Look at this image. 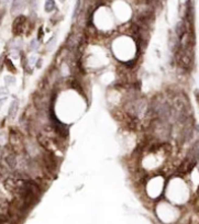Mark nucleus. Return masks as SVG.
Instances as JSON below:
<instances>
[{
	"mask_svg": "<svg viewBox=\"0 0 199 224\" xmlns=\"http://www.w3.org/2000/svg\"><path fill=\"white\" fill-rule=\"evenodd\" d=\"M55 40H56V37H55V36H53L52 39L50 40L49 44H47V47H46L49 52H51V51H52V49H54V46H55Z\"/></svg>",
	"mask_w": 199,
	"mask_h": 224,
	"instance_id": "obj_7",
	"label": "nucleus"
},
{
	"mask_svg": "<svg viewBox=\"0 0 199 224\" xmlns=\"http://www.w3.org/2000/svg\"><path fill=\"white\" fill-rule=\"evenodd\" d=\"M34 62H35V57H34V56H32V57L30 58L29 63L31 64V65H33V64H34Z\"/></svg>",
	"mask_w": 199,
	"mask_h": 224,
	"instance_id": "obj_14",
	"label": "nucleus"
},
{
	"mask_svg": "<svg viewBox=\"0 0 199 224\" xmlns=\"http://www.w3.org/2000/svg\"><path fill=\"white\" fill-rule=\"evenodd\" d=\"M61 1H64V0H61Z\"/></svg>",
	"mask_w": 199,
	"mask_h": 224,
	"instance_id": "obj_16",
	"label": "nucleus"
},
{
	"mask_svg": "<svg viewBox=\"0 0 199 224\" xmlns=\"http://www.w3.org/2000/svg\"><path fill=\"white\" fill-rule=\"evenodd\" d=\"M18 108H19V104H18L17 100H13L10 104V108H9V118L10 119H13L17 115V112H18Z\"/></svg>",
	"mask_w": 199,
	"mask_h": 224,
	"instance_id": "obj_3",
	"label": "nucleus"
},
{
	"mask_svg": "<svg viewBox=\"0 0 199 224\" xmlns=\"http://www.w3.org/2000/svg\"><path fill=\"white\" fill-rule=\"evenodd\" d=\"M7 97H8V90H6L5 88H1L0 89V101L6 100Z\"/></svg>",
	"mask_w": 199,
	"mask_h": 224,
	"instance_id": "obj_6",
	"label": "nucleus"
},
{
	"mask_svg": "<svg viewBox=\"0 0 199 224\" xmlns=\"http://www.w3.org/2000/svg\"><path fill=\"white\" fill-rule=\"evenodd\" d=\"M26 5V0H13L11 13L12 15H18L19 12H21L24 9Z\"/></svg>",
	"mask_w": 199,
	"mask_h": 224,
	"instance_id": "obj_2",
	"label": "nucleus"
},
{
	"mask_svg": "<svg viewBox=\"0 0 199 224\" xmlns=\"http://www.w3.org/2000/svg\"><path fill=\"white\" fill-rule=\"evenodd\" d=\"M7 163H8L10 167H15V158L13 157V156H9V157H7Z\"/></svg>",
	"mask_w": 199,
	"mask_h": 224,
	"instance_id": "obj_8",
	"label": "nucleus"
},
{
	"mask_svg": "<svg viewBox=\"0 0 199 224\" xmlns=\"http://www.w3.org/2000/svg\"><path fill=\"white\" fill-rule=\"evenodd\" d=\"M176 33L179 36V39L185 34V24L183 22H179L176 26Z\"/></svg>",
	"mask_w": 199,
	"mask_h": 224,
	"instance_id": "obj_4",
	"label": "nucleus"
},
{
	"mask_svg": "<svg viewBox=\"0 0 199 224\" xmlns=\"http://www.w3.org/2000/svg\"><path fill=\"white\" fill-rule=\"evenodd\" d=\"M79 6H81V0H77V2H76V7L74 9V13H73V19H75L78 15V11H79Z\"/></svg>",
	"mask_w": 199,
	"mask_h": 224,
	"instance_id": "obj_9",
	"label": "nucleus"
},
{
	"mask_svg": "<svg viewBox=\"0 0 199 224\" xmlns=\"http://www.w3.org/2000/svg\"><path fill=\"white\" fill-rule=\"evenodd\" d=\"M6 64H7V66L9 67V70H11V72H15V66H13V65H12V63H11V60L10 59H6Z\"/></svg>",
	"mask_w": 199,
	"mask_h": 224,
	"instance_id": "obj_11",
	"label": "nucleus"
},
{
	"mask_svg": "<svg viewBox=\"0 0 199 224\" xmlns=\"http://www.w3.org/2000/svg\"><path fill=\"white\" fill-rule=\"evenodd\" d=\"M5 83H6L7 86H9V85H11V83H15V79L13 77H11V76H7V77H5Z\"/></svg>",
	"mask_w": 199,
	"mask_h": 224,
	"instance_id": "obj_10",
	"label": "nucleus"
},
{
	"mask_svg": "<svg viewBox=\"0 0 199 224\" xmlns=\"http://www.w3.org/2000/svg\"><path fill=\"white\" fill-rule=\"evenodd\" d=\"M36 46H38V42H36V40H33L31 42V44H30V49H31V51H34V49H36Z\"/></svg>",
	"mask_w": 199,
	"mask_h": 224,
	"instance_id": "obj_13",
	"label": "nucleus"
},
{
	"mask_svg": "<svg viewBox=\"0 0 199 224\" xmlns=\"http://www.w3.org/2000/svg\"><path fill=\"white\" fill-rule=\"evenodd\" d=\"M24 23H26V17H23V15L17 17L15 22H13V25H12V32H13L15 35H20L23 31Z\"/></svg>",
	"mask_w": 199,
	"mask_h": 224,
	"instance_id": "obj_1",
	"label": "nucleus"
},
{
	"mask_svg": "<svg viewBox=\"0 0 199 224\" xmlns=\"http://www.w3.org/2000/svg\"><path fill=\"white\" fill-rule=\"evenodd\" d=\"M30 6H31V11L34 13L35 10H36V0H31V2H30Z\"/></svg>",
	"mask_w": 199,
	"mask_h": 224,
	"instance_id": "obj_12",
	"label": "nucleus"
},
{
	"mask_svg": "<svg viewBox=\"0 0 199 224\" xmlns=\"http://www.w3.org/2000/svg\"><path fill=\"white\" fill-rule=\"evenodd\" d=\"M10 1H11V0H5V3H9Z\"/></svg>",
	"mask_w": 199,
	"mask_h": 224,
	"instance_id": "obj_15",
	"label": "nucleus"
},
{
	"mask_svg": "<svg viewBox=\"0 0 199 224\" xmlns=\"http://www.w3.org/2000/svg\"><path fill=\"white\" fill-rule=\"evenodd\" d=\"M55 9V2L54 0H46L45 2V11L51 12Z\"/></svg>",
	"mask_w": 199,
	"mask_h": 224,
	"instance_id": "obj_5",
	"label": "nucleus"
}]
</instances>
